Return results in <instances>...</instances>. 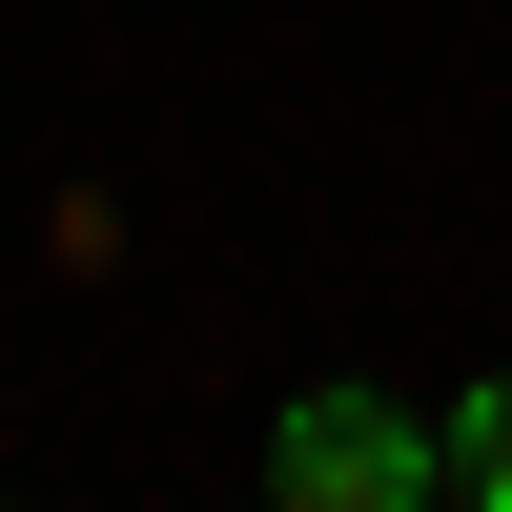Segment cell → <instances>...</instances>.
<instances>
[{
  "instance_id": "7a4b0ae2",
  "label": "cell",
  "mask_w": 512,
  "mask_h": 512,
  "mask_svg": "<svg viewBox=\"0 0 512 512\" xmlns=\"http://www.w3.org/2000/svg\"><path fill=\"white\" fill-rule=\"evenodd\" d=\"M431 451H451V492H472V512H512V369H472V390L431 410Z\"/></svg>"
},
{
  "instance_id": "6da1fadb",
  "label": "cell",
  "mask_w": 512,
  "mask_h": 512,
  "mask_svg": "<svg viewBox=\"0 0 512 512\" xmlns=\"http://www.w3.org/2000/svg\"><path fill=\"white\" fill-rule=\"evenodd\" d=\"M267 492H287V512H431V492H451V451H431V410H410V390L308 369V390L267 410Z\"/></svg>"
}]
</instances>
